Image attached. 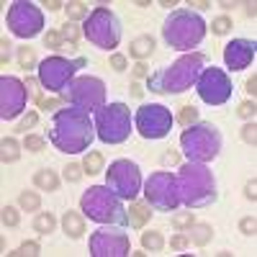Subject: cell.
<instances>
[{
	"label": "cell",
	"instance_id": "obj_1",
	"mask_svg": "<svg viewBox=\"0 0 257 257\" xmlns=\"http://www.w3.org/2000/svg\"><path fill=\"white\" fill-rule=\"evenodd\" d=\"M95 139V123L88 111L77 105H64L52 116L49 123V142L64 155H80L88 152Z\"/></svg>",
	"mask_w": 257,
	"mask_h": 257
},
{
	"label": "cell",
	"instance_id": "obj_2",
	"mask_svg": "<svg viewBox=\"0 0 257 257\" xmlns=\"http://www.w3.org/2000/svg\"><path fill=\"white\" fill-rule=\"evenodd\" d=\"M206 64H208V57L201 54V52L183 54L180 59H175L170 64V67H162L155 75H149L147 88L155 95H180L198 82Z\"/></svg>",
	"mask_w": 257,
	"mask_h": 257
},
{
	"label": "cell",
	"instance_id": "obj_3",
	"mask_svg": "<svg viewBox=\"0 0 257 257\" xmlns=\"http://www.w3.org/2000/svg\"><path fill=\"white\" fill-rule=\"evenodd\" d=\"M178 193H180V203L190 211L196 208H208L216 203L219 190H216V178L203 162H185L178 170Z\"/></svg>",
	"mask_w": 257,
	"mask_h": 257
},
{
	"label": "cell",
	"instance_id": "obj_4",
	"mask_svg": "<svg viewBox=\"0 0 257 257\" xmlns=\"http://www.w3.org/2000/svg\"><path fill=\"white\" fill-rule=\"evenodd\" d=\"M206 36V21L190 8H180L167 16L162 26V39L167 41L170 49L178 52H190L196 49Z\"/></svg>",
	"mask_w": 257,
	"mask_h": 257
},
{
	"label": "cell",
	"instance_id": "obj_5",
	"mask_svg": "<svg viewBox=\"0 0 257 257\" xmlns=\"http://www.w3.org/2000/svg\"><path fill=\"white\" fill-rule=\"evenodd\" d=\"M80 211L95 224H113V226H128V213L121 203V198L108 185H93L82 193Z\"/></svg>",
	"mask_w": 257,
	"mask_h": 257
},
{
	"label": "cell",
	"instance_id": "obj_6",
	"mask_svg": "<svg viewBox=\"0 0 257 257\" xmlns=\"http://www.w3.org/2000/svg\"><path fill=\"white\" fill-rule=\"evenodd\" d=\"M180 147L188 162H211L221 152V132L211 121H198L180 134Z\"/></svg>",
	"mask_w": 257,
	"mask_h": 257
},
{
	"label": "cell",
	"instance_id": "obj_7",
	"mask_svg": "<svg viewBox=\"0 0 257 257\" xmlns=\"http://www.w3.org/2000/svg\"><path fill=\"white\" fill-rule=\"evenodd\" d=\"M95 137L105 144H123L132 134V113L126 103H108L95 111Z\"/></svg>",
	"mask_w": 257,
	"mask_h": 257
},
{
	"label": "cell",
	"instance_id": "obj_8",
	"mask_svg": "<svg viewBox=\"0 0 257 257\" xmlns=\"http://www.w3.org/2000/svg\"><path fill=\"white\" fill-rule=\"evenodd\" d=\"M85 36H88L90 44H95L98 49H108L113 52L121 41V21L118 16L105 8L98 6L95 11H90V16L85 18Z\"/></svg>",
	"mask_w": 257,
	"mask_h": 257
},
{
	"label": "cell",
	"instance_id": "obj_9",
	"mask_svg": "<svg viewBox=\"0 0 257 257\" xmlns=\"http://www.w3.org/2000/svg\"><path fill=\"white\" fill-rule=\"evenodd\" d=\"M88 59L85 57H75V59H67V57H47L44 62H39V82L44 85L49 93H64L67 85L75 80L77 70L85 67Z\"/></svg>",
	"mask_w": 257,
	"mask_h": 257
},
{
	"label": "cell",
	"instance_id": "obj_10",
	"mask_svg": "<svg viewBox=\"0 0 257 257\" xmlns=\"http://www.w3.org/2000/svg\"><path fill=\"white\" fill-rule=\"evenodd\" d=\"M105 185H108L121 201H137L142 193V173L137 162L132 160H116L108 165L105 173Z\"/></svg>",
	"mask_w": 257,
	"mask_h": 257
},
{
	"label": "cell",
	"instance_id": "obj_11",
	"mask_svg": "<svg viewBox=\"0 0 257 257\" xmlns=\"http://www.w3.org/2000/svg\"><path fill=\"white\" fill-rule=\"evenodd\" d=\"M6 24H8L13 36L34 39L44 31V13L34 3H29V0H16V3H11V8L6 13Z\"/></svg>",
	"mask_w": 257,
	"mask_h": 257
},
{
	"label": "cell",
	"instance_id": "obj_12",
	"mask_svg": "<svg viewBox=\"0 0 257 257\" xmlns=\"http://www.w3.org/2000/svg\"><path fill=\"white\" fill-rule=\"evenodd\" d=\"M64 98H67L70 105H77L82 111H98L100 105H105V82L100 77L85 75V77H75L67 90H64Z\"/></svg>",
	"mask_w": 257,
	"mask_h": 257
},
{
	"label": "cell",
	"instance_id": "obj_13",
	"mask_svg": "<svg viewBox=\"0 0 257 257\" xmlns=\"http://www.w3.org/2000/svg\"><path fill=\"white\" fill-rule=\"evenodd\" d=\"M144 198L155 211H165V213L175 211L180 206V193H178L175 175L165 173V170L149 175V180L144 183Z\"/></svg>",
	"mask_w": 257,
	"mask_h": 257
},
{
	"label": "cell",
	"instance_id": "obj_14",
	"mask_svg": "<svg viewBox=\"0 0 257 257\" xmlns=\"http://www.w3.org/2000/svg\"><path fill=\"white\" fill-rule=\"evenodd\" d=\"M173 113L170 108L160 103H147L137 111L134 116V123H137V132L142 139H165L170 134V128H173Z\"/></svg>",
	"mask_w": 257,
	"mask_h": 257
},
{
	"label": "cell",
	"instance_id": "obj_15",
	"mask_svg": "<svg viewBox=\"0 0 257 257\" xmlns=\"http://www.w3.org/2000/svg\"><path fill=\"white\" fill-rule=\"evenodd\" d=\"M90 254L93 257H128L132 254V242L128 234L121 231V226L108 224V229H98L90 234Z\"/></svg>",
	"mask_w": 257,
	"mask_h": 257
},
{
	"label": "cell",
	"instance_id": "obj_16",
	"mask_svg": "<svg viewBox=\"0 0 257 257\" xmlns=\"http://www.w3.org/2000/svg\"><path fill=\"white\" fill-rule=\"evenodd\" d=\"M196 90H198V98L208 105H224L229 98H231V80L224 70L219 67H203L198 82H196Z\"/></svg>",
	"mask_w": 257,
	"mask_h": 257
},
{
	"label": "cell",
	"instance_id": "obj_17",
	"mask_svg": "<svg viewBox=\"0 0 257 257\" xmlns=\"http://www.w3.org/2000/svg\"><path fill=\"white\" fill-rule=\"evenodd\" d=\"M29 100V85H24L18 77H0V118L11 121L26 111Z\"/></svg>",
	"mask_w": 257,
	"mask_h": 257
},
{
	"label": "cell",
	"instance_id": "obj_18",
	"mask_svg": "<svg viewBox=\"0 0 257 257\" xmlns=\"http://www.w3.org/2000/svg\"><path fill=\"white\" fill-rule=\"evenodd\" d=\"M254 52H257V44L252 39H231L224 47V62L231 72H239L252 64Z\"/></svg>",
	"mask_w": 257,
	"mask_h": 257
},
{
	"label": "cell",
	"instance_id": "obj_19",
	"mask_svg": "<svg viewBox=\"0 0 257 257\" xmlns=\"http://www.w3.org/2000/svg\"><path fill=\"white\" fill-rule=\"evenodd\" d=\"M126 213H128V226L144 229L149 224V219H152V206H149L147 201H134Z\"/></svg>",
	"mask_w": 257,
	"mask_h": 257
},
{
	"label": "cell",
	"instance_id": "obj_20",
	"mask_svg": "<svg viewBox=\"0 0 257 257\" xmlns=\"http://www.w3.org/2000/svg\"><path fill=\"white\" fill-rule=\"evenodd\" d=\"M62 229L70 239H80L85 234V213H77V211H67L62 219Z\"/></svg>",
	"mask_w": 257,
	"mask_h": 257
},
{
	"label": "cell",
	"instance_id": "obj_21",
	"mask_svg": "<svg viewBox=\"0 0 257 257\" xmlns=\"http://www.w3.org/2000/svg\"><path fill=\"white\" fill-rule=\"evenodd\" d=\"M188 239L196 244V247H206L211 239H213V226L211 224H193L190 229H188Z\"/></svg>",
	"mask_w": 257,
	"mask_h": 257
},
{
	"label": "cell",
	"instance_id": "obj_22",
	"mask_svg": "<svg viewBox=\"0 0 257 257\" xmlns=\"http://www.w3.org/2000/svg\"><path fill=\"white\" fill-rule=\"evenodd\" d=\"M152 52H155V39L149 36V34L147 36H137L132 41V47H128V54L137 57V59H147Z\"/></svg>",
	"mask_w": 257,
	"mask_h": 257
},
{
	"label": "cell",
	"instance_id": "obj_23",
	"mask_svg": "<svg viewBox=\"0 0 257 257\" xmlns=\"http://www.w3.org/2000/svg\"><path fill=\"white\" fill-rule=\"evenodd\" d=\"M59 34H62V52H75L80 41V29L75 24H62Z\"/></svg>",
	"mask_w": 257,
	"mask_h": 257
},
{
	"label": "cell",
	"instance_id": "obj_24",
	"mask_svg": "<svg viewBox=\"0 0 257 257\" xmlns=\"http://www.w3.org/2000/svg\"><path fill=\"white\" fill-rule=\"evenodd\" d=\"M34 185L39 188V190H57L59 188V178H57V173L54 170H39V173L34 175Z\"/></svg>",
	"mask_w": 257,
	"mask_h": 257
},
{
	"label": "cell",
	"instance_id": "obj_25",
	"mask_svg": "<svg viewBox=\"0 0 257 257\" xmlns=\"http://www.w3.org/2000/svg\"><path fill=\"white\" fill-rule=\"evenodd\" d=\"M142 247L149 249V252H160V249L165 247L162 231H144V234H142Z\"/></svg>",
	"mask_w": 257,
	"mask_h": 257
},
{
	"label": "cell",
	"instance_id": "obj_26",
	"mask_svg": "<svg viewBox=\"0 0 257 257\" xmlns=\"http://www.w3.org/2000/svg\"><path fill=\"white\" fill-rule=\"evenodd\" d=\"M103 162L105 160H103L100 152H88V155H85V160H82V170L88 175H98L100 170H103Z\"/></svg>",
	"mask_w": 257,
	"mask_h": 257
},
{
	"label": "cell",
	"instance_id": "obj_27",
	"mask_svg": "<svg viewBox=\"0 0 257 257\" xmlns=\"http://www.w3.org/2000/svg\"><path fill=\"white\" fill-rule=\"evenodd\" d=\"M0 157H3V162H16L21 157V144L16 139H3V144H0Z\"/></svg>",
	"mask_w": 257,
	"mask_h": 257
},
{
	"label": "cell",
	"instance_id": "obj_28",
	"mask_svg": "<svg viewBox=\"0 0 257 257\" xmlns=\"http://www.w3.org/2000/svg\"><path fill=\"white\" fill-rule=\"evenodd\" d=\"M18 206L24 211H39L41 208V196L34 193V190H26V193H21V196H18Z\"/></svg>",
	"mask_w": 257,
	"mask_h": 257
},
{
	"label": "cell",
	"instance_id": "obj_29",
	"mask_svg": "<svg viewBox=\"0 0 257 257\" xmlns=\"http://www.w3.org/2000/svg\"><path fill=\"white\" fill-rule=\"evenodd\" d=\"M54 226H57V219L52 216V213H39V216L34 219V229L39 234H49V231H54Z\"/></svg>",
	"mask_w": 257,
	"mask_h": 257
},
{
	"label": "cell",
	"instance_id": "obj_30",
	"mask_svg": "<svg viewBox=\"0 0 257 257\" xmlns=\"http://www.w3.org/2000/svg\"><path fill=\"white\" fill-rule=\"evenodd\" d=\"M18 64H21L24 70L39 67V64H36V52H34L31 47H18Z\"/></svg>",
	"mask_w": 257,
	"mask_h": 257
},
{
	"label": "cell",
	"instance_id": "obj_31",
	"mask_svg": "<svg viewBox=\"0 0 257 257\" xmlns=\"http://www.w3.org/2000/svg\"><path fill=\"white\" fill-rule=\"evenodd\" d=\"M64 8H67V18L70 21H82V18H88V6L80 3V0H72V3H64Z\"/></svg>",
	"mask_w": 257,
	"mask_h": 257
},
{
	"label": "cell",
	"instance_id": "obj_32",
	"mask_svg": "<svg viewBox=\"0 0 257 257\" xmlns=\"http://www.w3.org/2000/svg\"><path fill=\"white\" fill-rule=\"evenodd\" d=\"M193 224H196V216H193L190 208L183 211V213H178V216H173V226H175L178 231H188Z\"/></svg>",
	"mask_w": 257,
	"mask_h": 257
},
{
	"label": "cell",
	"instance_id": "obj_33",
	"mask_svg": "<svg viewBox=\"0 0 257 257\" xmlns=\"http://www.w3.org/2000/svg\"><path fill=\"white\" fill-rule=\"evenodd\" d=\"M178 121H180L183 128H188V126H193V123H198V108H193V105H183Z\"/></svg>",
	"mask_w": 257,
	"mask_h": 257
},
{
	"label": "cell",
	"instance_id": "obj_34",
	"mask_svg": "<svg viewBox=\"0 0 257 257\" xmlns=\"http://www.w3.org/2000/svg\"><path fill=\"white\" fill-rule=\"evenodd\" d=\"M82 173H85V170H82V165H77V162H70L67 167H64V180H67V183H77L80 178H82Z\"/></svg>",
	"mask_w": 257,
	"mask_h": 257
},
{
	"label": "cell",
	"instance_id": "obj_35",
	"mask_svg": "<svg viewBox=\"0 0 257 257\" xmlns=\"http://www.w3.org/2000/svg\"><path fill=\"white\" fill-rule=\"evenodd\" d=\"M211 31H213V34H219V36L229 34V31H231V18H229V16H219V18L211 24Z\"/></svg>",
	"mask_w": 257,
	"mask_h": 257
},
{
	"label": "cell",
	"instance_id": "obj_36",
	"mask_svg": "<svg viewBox=\"0 0 257 257\" xmlns=\"http://www.w3.org/2000/svg\"><path fill=\"white\" fill-rule=\"evenodd\" d=\"M0 219H3V224H6V226H18V221H21V213H18V208L6 206V208H3V213H0Z\"/></svg>",
	"mask_w": 257,
	"mask_h": 257
},
{
	"label": "cell",
	"instance_id": "obj_37",
	"mask_svg": "<svg viewBox=\"0 0 257 257\" xmlns=\"http://www.w3.org/2000/svg\"><path fill=\"white\" fill-rule=\"evenodd\" d=\"M44 47L62 52V34H59V29H52V31H47V36H44Z\"/></svg>",
	"mask_w": 257,
	"mask_h": 257
},
{
	"label": "cell",
	"instance_id": "obj_38",
	"mask_svg": "<svg viewBox=\"0 0 257 257\" xmlns=\"http://www.w3.org/2000/svg\"><path fill=\"white\" fill-rule=\"evenodd\" d=\"M41 252V247H39V242H24L16 252H11V254H26V257H36Z\"/></svg>",
	"mask_w": 257,
	"mask_h": 257
},
{
	"label": "cell",
	"instance_id": "obj_39",
	"mask_svg": "<svg viewBox=\"0 0 257 257\" xmlns=\"http://www.w3.org/2000/svg\"><path fill=\"white\" fill-rule=\"evenodd\" d=\"M239 231L244 234V237H254V234H257V221H254L252 216L242 219V221H239Z\"/></svg>",
	"mask_w": 257,
	"mask_h": 257
},
{
	"label": "cell",
	"instance_id": "obj_40",
	"mask_svg": "<svg viewBox=\"0 0 257 257\" xmlns=\"http://www.w3.org/2000/svg\"><path fill=\"white\" fill-rule=\"evenodd\" d=\"M36 121H39V116H36L34 111H31V113H26V118L16 126V132H18V134H26V128H34V126H36Z\"/></svg>",
	"mask_w": 257,
	"mask_h": 257
},
{
	"label": "cell",
	"instance_id": "obj_41",
	"mask_svg": "<svg viewBox=\"0 0 257 257\" xmlns=\"http://www.w3.org/2000/svg\"><path fill=\"white\" fill-rule=\"evenodd\" d=\"M24 149H29V152H41V149H44V139L41 137H26Z\"/></svg>",
	"mask_w": 257,
	"mask_h": 257
},
{
	"label": "cell",
	"instance_id": "obj_42",
	"mask_svg": "<svg viewBox=\"0 0 257 257\" xmlns=\"http://www.w3.org/2000/svg\"><path fill=\"white\" fill-rule=\"evenodd\" d=\"M242 139H244L247 144H252V147H254V142H257V126H254V123L242 126Z\"/></svg>",
	"mask_w": 257,
	"mask_h": 257
},
{
	"label": "cell",
	"instance_id": "obj_43",
	"mask_svg": "<svg viewBox=\"0 0 257 257\" xmlns=\"http://www.w3.org/2000/svg\"><path fill=\"white\" fill-rule=\"evenodd\" d=\"M170 247H173V249H188V247H190L188 234H175V237L170 239Z\"/></svg>",
	"mask_w": 257,
	"mask_h": 257
},
{
	"label": "cell",
	"instance_id": "obj_44",
	"mask_svg": "<svg viewBox=\"0 0 257 257\" xmlns=\"http://www.w3.org/2000/svg\"><path fill=\"white\" fill-rule=\"evenodd\" d=\"M254 111H257L254 100H244V103L239 105V116H242V118H252V116H254Z\"/></svg>",
	"mask_w": 257,
	"mask_h": 257
},
{
	"label": "cell",
	"instance_id": "obj_45",
	"mask_svg": "<svg viewBox=\"0 0 257 257\" xmlns=\"http://www.w3.org/2000/svg\"><path fill=\"white\" fill-rule=\"evenodd\" d=\"M126 64H128V62H126L123 54H113V57H111V67H113L116 72H123V70H126Z\"/></svg>",
	"mask_w": 257,
	"mask_h": 257
},
{
	"label": "cell",
	"instance_id": "obj_46",
	"mask_svg": "<svg viewBox=\"0 0 257 257\" xmlns=\"http://www.w3.org/2000/svg\"><path fill=\"white\" fill-rule=\"evenodd\" d=\"M39 108L41 111H54V108H62V100H44V98H39Z\"/></svg>",
	"mask_w": 257,
	"mask_h": 257
},
{
	"label": "cell",
	"instance_id": "obj_47",
	"mask_svg": "<svg viewBox=\"0 0 257 257\" xmlns=\"http://www.w3.org/2000/svg\"><path fill=\"white\" fill-rule=\"evenodd\" d=\"M0 47H3V57H0V62H3V67H6V64H8V59H11V41L3 36V39H0Z\"/></svg>",
	"mask_w": 257,
	"mask_h": 257
},
{
	"label": "cell",
	"instance_id": "obj_48",
	"mask_svg": "<svg viewBox=\"0 0 257 257\" xmlns=\"http://www.w3.org/2000/svg\"><path fill=\"white\" fill-rule=\"evenodd\" d=\"M244 90H247V93L252 95V100H254V93H257V77H254V75L244 82Z\"/></svg>",
	"mask_w": 257,
	"mask_h": 257
},
{
	"label": "cell",
	"instance_id": "obj_49",
	"mask_svg": "<svg viewBox=\"0 0 257 257\" xmlns=\"http://www.w3.org/2000/svg\"><path fill=\"white\" fill-rule=\"evenodd\" d=\"M254 188H257V183H254V180H249V183L244 185V196H247L249 201H254V198H257V193H254Z\"/></svg>",
	"mask_w": 257,
	"mask_h": 257
},
{
	"label": "cell",
	"instance_id": "obj_50",
	"mask_svg": "<svg viewBox=\"0 0 257 257\" xmlns=\"http://www.w3.org/2000/svg\"><path fill=\"white\" fill-rule=\"evenodd\" d=\"M178 162V152H165L162 155V165H175Z\"/></svg>",
	"mask_w": 257,
	"mask_h": 257
},
{
	"label": "cell",
	"instance_id": "obj_51",
	"mask_svg": "<svg viewBox=\"0 0 257 257\" xmlns=\"http://www.w3.org/2000/svg\"><path fill=\"white\" fill-rule=\"evenodd\" d=\"M134 77H147V64L144 62L134 64Z\"/></svg>",
	"mask_w": 257,
	"mask_h": 257
},
{
	"label": "cell",
	"instance_id": "obj_52",
	"mask_svg": "<svg viewBox=\"0 0 257 257\" xmlns=\"http://www.w3.org/2000/svg\"><path fill=\"white\" fill-rule=\"evenodd\" d=\"M44 6H47V11H59V8H62L64 3H59V0H47Z\"/></svg>",
	"mask_w": 257,
	"mask_h": 257
},
{
	"label": "cell",
	"instance_id": "obj_53",
	"mask_svg": "<svg viewBox=\"0 0 257 257\" xmlns=\"http://www.w3.org/2000/svg\"><path fill=\"white\" fill-rule=\"evenodd\" d=\"M193 8H198V11H206V8H211V3L208 0H196V3H190Z\"/></svg>",
	"mask_w": 257,
	"mask_h": 257
},
{
	"label": "cell",
	"instance_id": "obj_54",
	"mask_svg": "<svg viewBox=\"0 0 257 257\" xmlns=\"http://www.w3.org/2000/svg\"><path fill=\"white\" fill-rule=\"evenodd\" d=\"M132 95H137V98L142 95V85H139V82H134V85H132Z\"/></svg>",
	"mask_w": 257,
	"mask_h": 257
},
{
	"label": "cell",
	"instance_id": "obj_55",
	"mask_svg": "<svg viewBox=\"0 0 257 257\" xmlns=\"http://www.w3.org/2000/svg\"><path fill=\"white\" fill-rule=\"evenodd\" d=\"M247 16H249V18H254V3H249V6H247Z\"/></svg>",
	"mask_w": 257,
	"mask_h": 257
}]
</instances>
